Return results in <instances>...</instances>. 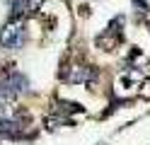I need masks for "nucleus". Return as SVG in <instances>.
<instances>
[{
	"instance_id": "nucleus-1",
	"label": "nucleus",
	"mask_w": 150,
	"mask_h": 145,
	"mask_svg": "<svg viewBox=\"0 0 150 145\" xmlns=\"http://www.w3.org/2000/svg\"><path fill=\"white\" fill-rule=\"evenodd\" d=\"M24 41V24L22 22H12L0 32V44L5 48H20Z\"/></svg>"
}]
</instances>
